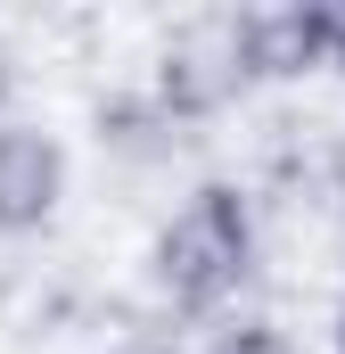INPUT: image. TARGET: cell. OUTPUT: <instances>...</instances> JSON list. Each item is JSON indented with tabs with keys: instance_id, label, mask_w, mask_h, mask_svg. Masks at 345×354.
<instances>
[{
	"instance_id": "7a4b0ae2",
	"label": "cell",
	"mask_w": 345,
	"mask_h": 354,
	"mask_svg": "<svg viewBox=\"0 0 345 354\" xmlns=\"http://www.w3.org/2000/svg\"><path fill=\"white\" fill-rule=\"evenodd\" d=\"M58 206H66V149H58V132L0 115V239L41 231Z\"/></svg>"
},
{
	"instance_id": "3957f363",
	"label": "cell",
	"mask_w": 345,
	"mask_h": 354,
	"mask_svg": "<svg viewBox=\"0 0 345 354\" xmlns=\"http://www.w3.org/2000/svg\"><path fill=\"white\" fill-rule=\"evenodd\" d=\"M329 346L345 354V297H337V322H329Z\"/></svg>"
},
{
	"instance_id": "6da1fadb",
	"label": "cell",
	"mask_w": 345,
	"mask_h": 354,
	"mask_svg": "<svg viewBox=\"0 0 345 354\" xmlns=\"http://www.w3.org/2000/svg\"><path fill=\"white\" fill-rule=\"evenodd\" d=\"M255 272V206L239 181H197L165 214L157 248H148V280L172 313H214L247 288Z\"/></svg>"
}]
</instances>
